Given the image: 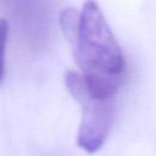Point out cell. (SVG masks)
I'll return each instance as SVG.
<instances>
[{"instance_id": "2", "label": "cell", "mask_w": 156, "mask_h": 156, "mask_svg": "<svg viewBox=\"0 0 156 156\" xmlns=\"http://www.w3.org/2000/svg\"><path fill=\"white\" fill-rule=\"evenodd\" d=\"M65 83L82 110L77 144L85 152L95 154L102 147L111 132L116 113L115 100L93 94L78 72L68 71Z\"/></svg>"}, {"instance_id": "1", "label": "cell", "mask_w": 156, "mask_h": 156, "mask_svg": "<svg viewBox=\"0 0 156 156\" xmlns=\"http://www.w3.org/2000/svg\"><path fill=\"white\" fill-rule=\"evenodd\" d=\"M69 44L89 90L98 96L113 98L124 78L126 60L95 1L83 5L76 35Z\"/></svg>"}, {"instance_id": "3", "label": "cell", "mask_w": 156, "mask_h": 156, "mask_svg": "<svg viewBox=\"0 0 156 156\" xmlns=\"http://www.w3.org/2000/svg\"><path fill=\"white\" fill-rule=\"evenodd\" d=\"M9 38V22L6 18L0 17V83L5 72V50Z\"/></svg>"}]
</instances>
